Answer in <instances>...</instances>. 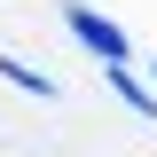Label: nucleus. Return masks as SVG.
<instances>
[{"label": "nucleus", "instance_id": "obj_2", "mask_svg": "<svg viewBox=\"0 0 157 157\" xmlns=\"http://www.w3.org/2000/svg\"><path fill=\"white\" fill-rule=\"evenodd\" d=\"M110 86H118V94H126V110H134V118H157V94H149V86H141L134 71H126V63H110Z\"/></svg>", "mask_w": 157, "mask_h": 157}, {"label": "nucleus", "instance_id": "obj_1", "mask_svg": "<svg viewBox=\"0 0 157 157\" xmlns=\"http://www.w3.org/2000/svg\"><path fill=\"white\" fill-rule=\"evenodd\" d=\"M63 24H71V39H78V47H94L102 63H126V32H118V24H102L86 0H63Z\"/></svg>", "mask_w": 157, "mask_h": 157}, {"label": "nucleus", "instance_id": "obj_3", "mask_svg": "<svg viewBox=\"0 0 157 157\" xmlns=\"http://www.w3.org/2000/svg\"><path fill=\"white\" fill-rule=\"evenodd\" d=\"M0 78H8V86H32V94H55V78H39L32 63H16V55H0Z\"/></svg>", "mask_w": 157, "mask_h": 157}]
</instances>
